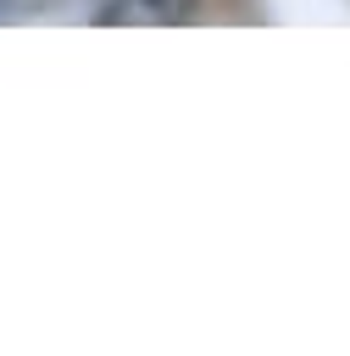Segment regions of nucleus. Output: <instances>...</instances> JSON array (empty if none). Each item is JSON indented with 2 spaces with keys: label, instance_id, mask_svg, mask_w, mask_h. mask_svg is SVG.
Returning <instances> with one entry per match:
<instances>
[{
  "label": "nucleus",
  "instance_id": "nucleus-2",
  "mask_svg": "<svg viewBox=\"0 0 350 356\" xmlns=\"http://www.w3.org/2000/svg\"><path fill=\"white\" fill-rule=\"evenodd\" d=\"M11 11H17V0H0V22H6V17H11Z\"/></svg>",
  "mask_w": 350,
  "mask_h": 356
},
{
  "label": "nucleus",
  "instance_id": "nucleus-1",
  "mask_svg": "<svg viewBox=\"0 0 350 356\" xmlns=\"http://www.w3.org/2000/svg\"><path fill=\"white\" fill-rule=\"evenodd\" d=\"M206 0H100L94 22L100 28H178Z\"/></svg>",
  "mask_w": 350,
  "mask_h": 356
}]
</instances>
